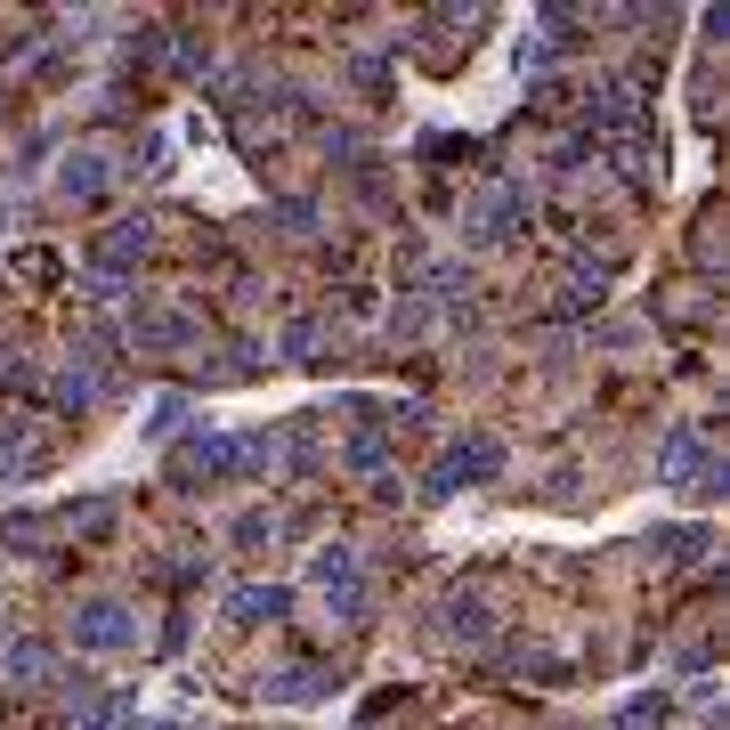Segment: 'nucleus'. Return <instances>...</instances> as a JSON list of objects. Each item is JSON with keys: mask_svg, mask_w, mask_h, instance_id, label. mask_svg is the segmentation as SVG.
I'll list each match as a JSON object with an SVG mask.
<instances>
[{"mask_svg": "<svg viewBox=\"0 0 730 730\" xmlns=\"http://www.w3.org/2000/svg\"><path fill=\"white\" fill-rule=\"evenodd\" d=\"M495 463H504V447L495 438H472V447H455V455H438V472H430V487L447 495V487H463V479H487Z\"/></svg>", "mask_w": 730, "mask_h": 730, "instance_id": "1", "label": "nucleus"}, {"mask_svg": "<svg viewBox=\"0 0 730 730\" xmlns=\"http://www.w3.org/2000/svg\"><path fill=\"white\" fill-rule=\"evenodd\" d=\"M227 609H236V625H268V617H284V585H244Z\"/></svg>", "mask_w": 730, "mask_h": 730, "instance_id": "2", "label": "nucleus"}, {"mask_svg": "<svg viewBox=\"0 0 730 730\" xmlns=\"http://www.w3.org/2000/svg\"><path fill=\"white\" fill-rule=\"evenodd\" d=\"M9 666H17V673H49V649H41V641H17Z\"/></svg>", "mask_w": 730, "mask_h": 730, "instance_id": "6", "label": "nucleus"}, {"mask_svg": "<svg viewBox=\"0 0 730 730\" xmlns=\"http://www.w3.org/2000/svg\"><path fill=\"white\" fill-rule=\"evenodd\" d=\"M82 641H90V649H114V641H130L122 609H114V601H90V609H82Z\"/></svg>", "mask_w": 730, "mask_h": 730, "instance_id": "3", "label": "nucleus"}, {"mask_svg": "<svg viewBox=\"0 0 730 730\" xmlns=\"http://www.w3.org/2000/svg\"><path fill=\"white\" fill-rule=\"evenodd\" d=\"M33 438H24V430H0V472H33Z\"/></svg>", "mask_w": 730, "mask_h": 730, "instance_id": "4", "label": "nucleus"}, {"mask_svg": "<svg viewBox=\"0 0 730 730\" xmlns=\"http://www.w3.org/2000/svg\"><path fill=\"white\" fill-rule=\"evenodd\" d=\"M666 722V698H633V707L617 714V730H658Z\"/></svg>", "mask_w": 730, "mask_h": 730, "instance_id": "5", "label": "nucleus"}]
</instances>
